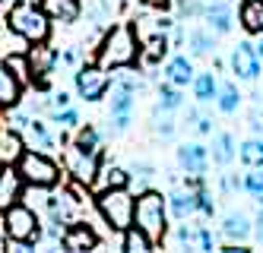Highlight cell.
<instances>
[{
  "label": "cell",
  "mask_w": 263,
  "mask_h": 253,
  "mask_svg": "<svg viewBox=\"0 0 263 253\" xmlns=\"http://www.w3.org/2000/svg\"><path fill=\"white\" fill-rule=\"evenodd\" d=\"M140 61V35L130 23L111 26L99 45V67L105 70H127Z\"/></svg>",
  "instance_id": "cell-1"
},
{
  "label": "cell",
  "mask_w": 263,
  "mask_h": 253,
  "mask_svg": "<svg viewBox=\"0 0 263 253\" xmlns=\"http://www.w3.org/2000/svg\"><path fill=\"white\" fill-rule=\"evenodd\" d=\"M7 23L10 29L23 38V42L35 45V42H48L51 35V19L42 10L39 0H16V4L7 10Z\"/></svg>",
  "instance_id": "cell-2"
},
{
  "label": "cell",
  "mask_w": 263,
  "mask_h": 253,
  "mask_svg": "<svg viewBox=\"0 0 263 253\" xmlns=\"http://www.w3.org/2000/svg\"><path fill=\"white\" fill-rule=\"evenodd\" d=\"M134 225H140L156 244L165 241L168 231V197H162L159 190H140L137 193V206H134Z\"/></svg>",
  "instance_id": "cell-3"
},
{
  "label": "cell",
  "mask_w": 263,
  "mask_h": 253,
  "mask_svg": "<svg viewBox=\"0 0 263 253\" xmlns=\"http://www.w3.org/2000/svg\"><path fill=\"white\" fill-rule=\"evenodd\" d=\"M4 228H7V235L10 241L20 244V250H29L32 244H39L42 241V219H39V212H35L29 203H13L10 209H4Z\"/></svg>",
  "instance_id": "cell-4"
},
{
  "label": "cell",
  "mask_w": 263,
  "mask_h": 253,
  "mask_svg": "<svg viewBox=\"0 0 263 253\" xmlns=\"http://www.w3.org/2000/svg\"><path fill=\"white\" fill-rule=\"evenodd\" d=\"M96 206H99V216L105 219V225L111 231H124L134 225V206H137V197L130 193L127 187H111V190H102L96 197Z\"/></svg>",
  "instance_id": "cell-5"
},
{
  "label": "cell",
  "mask_w": 263,
  "mask_h": 253,
  "mask_svg": "<svg viewBox=\"0 0 263 253\" xmlns=\"http://www.w3.org/2000/svg\"><path fill=\"white\" fill-rule=\"evenodd\" d=\"M16 168H20L23 181L32 184V187H54L61 181V165L51 159L48 152H35V149H26L23 159L16 162Z\"/></svg>",
  "instance_id": "cell-6"
},
{
  "label": "cell",
  "mask_w": 263,
  "mask_h": 253,
  "mask_svg": "<svg viewBox=\"0 0 263 253\" xmlns=\"http://www.w3.org/2000/svg\"><path fill=\"white\" fill-rule=\"evenodd\" d=\"M73 86H77L83 102H102L108 95V89H111V80H108L105 67L83 64V67H77V73H73Z\"/></svg>",
  "instance_id": "cell-7"
},
{
  "label": "cell",
  "mask_w": 263,
  "mask_h": 253,
  "mask_svg": "<svg viewBox=\"0 0 263 253\" xmlns=\"http://www.w3.org/2000/svg\"><path fill=\"white\" fill-rule=\"evenodd\" d=\"M64 165H67V174H73V181L92 187V181H96V174L105 162H102V152H83L77 146H67Z\"/></svg>",
  "instance_id": "cell-8"
},
{
  "label": "cell",
  "mask_w": 263,
  "mask_h": 253,
  "mask_svg": "<svg viewBox=\"0 0 263 253\" xmlns=\"http://www.w3.org/2000/svg\"><path fill=\"white\" fill-rule=\"evenodd\" d=\"M26 57H29L32 83L39 86V89H45L48 80H51V73H54V67H58V51H54L48 42H35V45L26 51Z\"/></svg>",
  "instance_id": "cell-9"
},
{
  "label": "cell",
  "mask_w": 263,
  "mask_h": 253,
  "mask_svg": "<svg viewBox=\"0 0 263 253\" xmlns=\"http://www.w3.org/2000/svg\"><path fill=\"white\" fill-rule=\"evenodd\" d=\"M260 54L254 51V45L251 42H238L235 48H232V57H229V67H232V73L238 76L241 83H254L257 76H260Z\"/></svg>",
  "instance_id": "cell-10"
},
{
  "label": "cell",
  "mask_w": 263,
  "mask_h": 253,
  "mask_svg": "<svg viewBox=\"0 0 263 253\" xmlns=\"http://www.w3.org/2000/svg\"><path fill=\"white\" fill-rule=\"evenodd\" d=\"M175 244L181 250H216V235L203 225H191L187 219H181V225L175 228Z\"/></svg>",
  "instance_id": "cell-11"
},
{
  "label": "cell",
  "mask_w": 263,
  "mask_h": 253,
  "mask_svg": "<svg viewBox=\"0 0 263 253\" xmlns=\"http://www.w3.org/2000/svg\"><path fill=\"white\" fill-rule=\"evenodd\" d=\"M61 247H64V250H70V253L96 250V247H99V235L92 231V225H89V222H70V225L64 228Z\"/></svg>",
  "instance_id": "cell-12"
},
{
  "label": "cell",
  "mask_w": 263,
  "mask_h": 253,
  "mask_svg": "<svg viewBox=\"0 0 263 253\" xmlns=\"http://www.w3.org/2000/svg\"><path fill=\"white\" fill-rule=\"evenodd\" d=\"M232 19H235V13H232L229 0H210L206 10H203V23H206V29H210L213 35H229L232 26H235Z\"/></svg>",
  "instance_id": "cell-13"
},
{
  "label": "cell",
  "mask_w": 263,
  "mask_h": 253,
  "mask_svg": "<svg viewBox=\"0 0 263 253\" xmlns=\"http://www.w3.org/2000/svg\"><path fill=\"white\" fill-rule=\"evenodd\" d=\"M23 190H26V181H23L20 168H13V165L0 168V212L10 209L13 203H20L23 200Z\"/></svg>",
  "instance_id": "cell-14"
},
{
  "label": "cell",
  "mask_w": 263,
  "mask_h": 253,
  "mask_svg": "<svg viewBox=\"0 0 263 253\" xmlns=\"http://www.w3.org/2000/svg\"><path fill=\"white\" fill-rule=\"evenodd\" d=\"M219 231H222V238L229 241V244H241V241H248V238L254 235V222H251L248 212H241V209L235 212V209H232L229 216L222 219V228H219Z\"/></svg>",
  "instance_id": "cell-15"
},
{
  "label": "cell",
  "mask_w": 263,
  "mask_h": 253,
  "mask_svg": "<svg viewBox=\"0 0 263 253\" xmlns=\"http://www.w3.org/2000/svg\"><path fill=\"white\" fill-rule=\"evenodd\" d=\"M178 165L187 174H203L210 168V149L203 143H181L178 146Z\"/></svg>",
  "instance_id": "cell-16"
},
{
  "label": "cell",
  "mask_w": 263,
  "mask_h": 253,
  "mask_svg": "<svg viewBox=\"0 0 263 253\" xmlns=\"http://www.w3.org/2000/svg\"><path fill=\"white\" fill-rule=\"evenodd\" d=\"M26 149L29 146H26L23 133L16 127H4V130H0V165H16L23 159Z\"/></svg>",
  "instance_id": "cell-17"
},
{
  "label": "cell",
  "mask_w": 263,
  "mask_h": 253,
  "mask_svg": "<svg viewBox=\"0 0 263 253\" xmlns=\"http://www.w3.org/2000/svg\"><path fill=\"white\" fill-rule=\"evenodd\" d=\"M42 10L48 13V19H54V23H77L80 13H83V0H39Z\"/></svg>",
  "instance_id": "cell-18"
},
{
  "label": "cell",
  "mask_w": 263,
  "mask_h": 253,
  "mask_svg": "<svg viewBox=\"0 0 263 253\" xmlns=\"http://www.w3.org/2000/svg\"><path fill=\"white\" fill-rule=\"evenodd\" d=\"M23 99V83L4 61H0V108H13Z\"/></svg>",
  "instance_id": "cell-19"
},
{
  "label": "cell",
  "mask_w": 263,
  "mask_h": 253,
  "mask_svg": "<svg viewBox=\"0 0 263 253\" xmlns=\"http://www.w3.org/2000/svg\"><path fill=\"white\" fill-rule=\"evenodd\" d=\"M162 73H165V80H168V83H175V86H181V89H184V86H191V83H194V76H197V73H194V61H191L187 54H175L172 61L165 64Z\"/></svg>",
  "instance_id": "cell-20"
},
{
  "label": "cell",
  "mask_w": 263,
  "mask_h": 253,
  "mask_svg": "<svg viewBox=\"0 0 263 253\" xmlns=\"http://www.w3.org/2000/svg\"><path fill=\"white\" fill-rule=\"evenodd\" d=\"M238 23L248 35H263V0H241Z\"/></svg>",
  "instance_id": "cell-21"
},
{
  "label": "cell",
  "mask_w": 263,
  "mask_h": 253,
  "mask_svg": "<svg viewBox=\"0 0 263 253\" xmlns=\"http://www.w3.org/2000/svg\"><path fill=\"white\" fill-rule=\"evenodd\" d=\"M137 105V86L134 83H115L111 86V118L115 114H134Z\"/></svg>",
  "instance_id": "cell-22"
},
{
  "label": "cell",
  "mask_w": 263,
  "mask_h": 253,
  "mask_svg": "<svg viewBox=\"0 0 263 253\" xmlns=\"http://www.w3.org/2000/svg\"><path fill=\"white\" fill-rule=\"evenodd\" d=\"M235 155H238V143H235V136H232V133H216V136H213L210 159H213L219 168H229V165L235 162Z\"/></svg>",
  "instance_id": "cell-23"
},
{
  "label": "cell",
  "mask_w": 263,
  "mask_h": 253,
  "mask_svg": "<svg viewBox=\"0 0 263 253\" xmlns=\"http://www.w3.org/2000/svg\"><path fill=\"white\" fill-rule=\"evenodd\" d=\"M130 184V171L121 168V165H102L96 181H92V187H96L99 193L102 190H111V187H127Z\"/></svg>",
  "instance_id": "cell-24"
},
{
  "label": "cell",
  "mask_w": 263,
  "mask_h": 253,
  "mask_svg": "<svg viewBox=\"0 0 263 253\" xmlns=\"http://www.w3.org/2000/svg\"><path fill=\"white\" fill-rule=\"evenodd\" d=\"M153 247H156V241L149 238L140 225H130V228L121 231V250H127V253H149Z\"/></svg>",
  "instance_id": "cell-25"
},
{
  "label": "cell",
  "mask_w": 263,
  "mask_h": 253,
  "mask_svg": "<svg viewBox=\"0 0 263 253\" xmlns=\"http://www.w3.org/2000/svg\"><path fill=\"white\" fill-rule=\"evenodd\" d=\"M187 48H191V57H206L216 51V38L210 29H194L187 32Z\"/></svg>",
  "instance_id": "cell-26"
},
{
  "label": "cell",
  "mask_w": 263,
  "mask_h": 253,
  "mask_svg": "<svg viewBox=\"0 0 263 253\" xmlns=\"http://www.w3.org/2000/svg\"><path fill=\"white\" fill-rule=\"evenodd\" d=\"M216 108L222 114H235L241 108V92L235 83H219V92H216Z\"/></svg>",
  "instance_id": "cell-27"
},
{
  "label": "cell",
  "mask_w": 263,
  "mask_h": 253,
  "mask_svg": "<svg viewBox=\"0 0 263 253\" xmlns=\"http://www.w3.org/2000/svg\"><path fill=\"white\" fill-rule=\"evenodd\" d=\"M184 105V95H181V86H175V83H162L159 86V108L156 111H162V114H172V111H178Z\"/></svg>",
  "instance_id": "cell-28"
},
{
  "label": "cell",
  "mask_w": 263,
  "mask_h": 253,
  "mask_svg": "<svg viewBox=\"0 0 263 253\" xmlns=\"http://www.w3.org/2000/svg\"><path fill=\"white\" fill-rule=\"evenodd\" d=\"M191 86H194V99H197L200 105L213 102V99H216V92H219V80H216L213 73H197Z\"/></svg>",
  "instance_id": "cell-29"
},
{
  "label": "cell",
  "mask_w": 263,
  "mask_h": 253,
  "mask_svg": "<svg viewBox=\"0 0 263 253\" xmlns=\"http://www.w3.org/2000/svg\"><path fill=\"white\" fill-rule=\"evenodd\" d=\"M238 159H241V165H248V168H263V140H260V136L244 140L238 146Z\"/></svg>",
  "instance_id": "cell-30"
},
{
  "label": "cell",
  "mask_w": 263,
  "mask_h": 253,
  "mask_svg": "<svg viewBox=\"0 0 263 253\" xmlns=\"http://www.w3.org/2000/svg\"><path fill=\"white\" fill-rule=\"evenodd\" d=\"M73 146L83 149V152H102V136H99V130L92 124L77 127V140H73Z\"/></svg>",
  "instance_id": "cell-31"
},
{
  "label": "cell",
  "mask_w": 263,
  "mask_h": 253,
  "mask_svg": "<svg viewBox=\"0 0 263 253\" xmlns=\"http://www.w3.org/2000/svg\"><path fill=\"white\" fill-rule=\"evenodd\" d=\"M244 193L263 206V168H251L244 174Z\"/></svg>",
  "instance_id": "cell-32"
},
{
  "label": "cell",
  "mask_w": 263,
  "mask_h": 253,
  "mask_svg": "<svg viewBox=\"0 0 263 253\" xmlns=\"http://www.w3.org/2000/svg\"><path fill=\"white\" fill-rule=\"evenodd\" d=\"M4 64L16 73V76H20V83L26 86V83H32V73H29V57L26 54H7L4 57Z\"/></svg>",
  "instance_id": "cell-33"
},
{
  "label": "cell",
  "mask_w": 263,
  "mask_h": 253,
  "mask_svg": "<svg viewBox=\"0 0 263 253\" xmlns=\"http://www.w3.org/2000/svg\"><path fill=\"white\" fill-rule=\"evenodd\" d=\"M54 121H58L61 130H77V127H80V111L70 105V108H64V111L54 114Z\"/></svg>",
  "instance_id": "cell-34"
},
{
  "label": "cell",
  "mask_w": 263,
  "mask_h": 253,
  "mask_svg": "<svg viewBox=\"0 0 263 253\" xmlns=\"http://www.w3.org/2000/svg\"><path fill=\"white\" fill-rule=\"evenodd\" d=\"M197 206H200L197 212H200V216H206V219H210L213 212H216V203H213V193L206 190V184H203V187L197 190Z\"/></svg>",
  "instance_id": "cell-35"
},
{
  "label": "cell",
  "mask_w": 263,
  "mask_h": 253,
  "mask_svg": "<svg viewBox=\"0 0 263 253\" xmlns=\"http://www.w3.org/2000/svg\"><path fill=\"white\" fill-rule=\"evenodd\" d=\"M153 165H137L134 171H130V181H137L140 184V190H149V181H153Z\"/></svg>",
  "instance_id": "cell-36"
},
{
  "label": "cell",
  "mask_w": 263,
  "mask_h": 253,
  "mask_svg": "<svg viewBox=\"0 0 263 253\" xmlns=\"http://www.w3.org/2000/svg\"><path fill=\"white\" fill-rule=\"evenodd\" d=\"M235 190H244V181L238 178V174H222V193L229 197V193H235Z\"/></svg>",
  "instance_id": "cell-37"
},
{
  "label": "cell",
  "mask_w": 263,
  "mask_h": 253,
  "mask_svg": "<svg viewBox=\"0 0 263 253\" xmlns=\"http://www.w3.org/2000/svg\"><path fill=\"white\" fill-rule=\"evenodd\" d=\"M187 118H191V121H197V124H194V130H197V133H213V121L206 118V114H197V111H191Z\"/></svg>",
  "instance_id": "cell-38"
},
{
  "label": "cell",
  "mask_w": 263,
  "mask_h": 253,
  "mask_svg": "<svg viewBox=\"0 0 263 253\" xmlns=\"http://www.w3.org/2000/svg\"><path fill=\"white\" fill-rule=\"evenodd\" d=\"M156 133L168 140V136L175 133V121H172V118H162V121H156Z\"/></svg>",
  "instance_id": "cell-39"
},
{
  "label": "cell",
  "mask_w": 263,
  "mask_h": 253,
  "mask_svg": "<svg viewBox=\"0 0 263 253\" xmlns=\"http://www.w3.org/2000/svg\"><path fill=\"white\" fill-rule=\"evenodd\" d=\"M58 61H61V64H67V67H77V64H80V51H77V48H70V51L58 54Z\"/></svg>",
  "instance_id": "cell-40"
},
{
  "label": "cell",
  "mask_w": 263,
  "mask_h": 253,
  "mask_svg": "<svg viewBox=\"0 0 263 253\" xmlns=\"http://www.w3.org/2000/svg\"><path fill=\"white\" fill-rule=\"evenodd\" d=\"M254 238H257V244L263 247V209H260V216L254 219Z\"/></svg>",
  "instance_id": "cell-41"
},
{
  "label": "cell",
  "mask_w": 263,
  "mask_h": 253,
  "mask_svg": "<svg viewBox=\"0 0 263 253\" xmlns=\"http://www.w3.org/2000/svg\"><path fill=\"white\" fill-rule=\"evenodd\" d=\"M143 4H146V7H156V10H165L172 0H143Z\"/></svg>",
  "instance_id": "cell-42"
},
{
  "label": "cell",
  "mask_w": 263,
  "mask_h": 253,
  "mask_svg": "<svg viewBox=\"0 0 263 253\" xmlns=\"http://www.w3.org/2000/svg\"><path fill=\"white\" fill-rule=\"evenodd\" d=\"M7 241H10V235H7V228H4V222H0V253L7 250Z\"/></svg>",
  "instance_id": "cell-43"
},
{
  "label": "cell",
  "mask_w": 263,
  "mask_h": 253,
  "mask_svg": "<svg viewBox=\"0 0 263 253\" xmlns=\"http://www.w3.org/2000/svg\"><path fill=\"white\" fill-rule=\"evenodd\" d=\"M257 38H260V42H257V45H254V51H257V54H260V61H263V35H257Z\"/></svg>",
  "instance_id": "cell-44"
},
{
  "label": "cell",
  "mask_w": 263,
  "mask_h": 253,
  "mask_svg": "<svg viewBox=\"0 0 263 253\" xmlns=\"http://www.w3.org/2000/svg\"><path fill=\"white\" fill-rule=\"evenodd\" d=\"M0 168H4V165H0Z\"/></svg>",
  "instance_id": "cell-45"
}]
</instances>
